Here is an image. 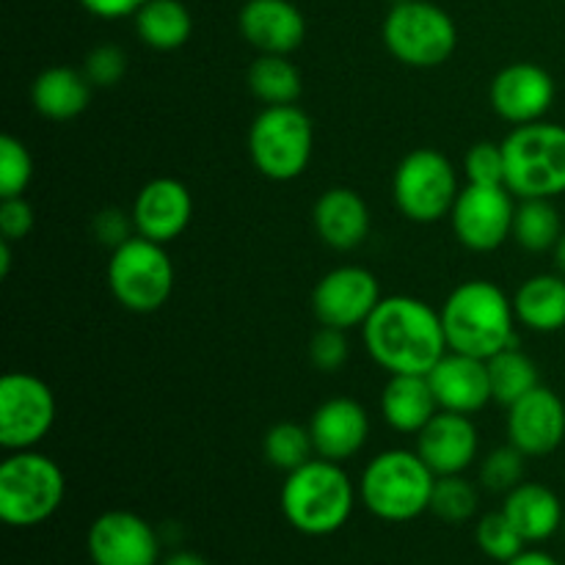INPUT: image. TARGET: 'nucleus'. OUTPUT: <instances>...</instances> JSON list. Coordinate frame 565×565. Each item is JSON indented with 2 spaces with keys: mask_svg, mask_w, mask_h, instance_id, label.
<instances>
[{
  "mask_svg": "<svg viewBox=\"0 0 565 565\" xmlns=\"http://www.w3.org/2000/svg\"><path fill=\"white\" fill-rule=\"evenodd\" d=\"M555 77L533 61H513L502 66L489 86L491 108L513 127L544 119L555 105Z\"/></svg>",
  "mask_w": 565,
  "mask_h": 565,
  "instance_id": "15",
  "label": "nucleus"
},
{
  "mask_svg": "<svg viewBox=\"0 0 565 565\" xmlns=\"http://www.w3.org/2000/svg\"><path fill=\"white\" fill-rule=\"evenodd\" d=\"M92 81L83 70L47 66L33 77L31 103L39 116L50 121L77 119L92 103Z\"/></svg>",
  "mask_w": 565,
  "mask_h": 565,
  "instance_id": "24",
  "label": "nucleus"
},
{
  "mask_svg": "<svg viewBox=\"0 0 565 565\" xmlns=\"http://www.w3.org/2000/svg\"><path fill=\"white\" fill-rule=\"evenodd\" d=\"M379 276L359 265H340L329 270L312 290V315L331 329H362L381 303Z\"/></svg>",
  "mask_w": 565,
  "mask_h": 565,
  "instance_id": "13",
  "label": "nucleus"
},
{
  "mask_svg": "<svg viewBox=\"0 0 565 565\" xmlns=\"http://www.w3.org/2000/svg\"><path fill=\"white\" fill-rule=\"evenodd\" d=\"M160 565H210L202 555L196 552H171Z\"/></svg>",
  "mask_w": 565,
  "mask_h": 565,
  "instance_id": "43",
  "label": "nucleus"
},
{
  "mask_svg": "<svg viewBox=\"0 0 565 565\" xmlns=\"http://www.w3.org/2000/svg\"><path fill=\"white\" fill-rule=\"evenodd\" d=\"M524 461H527V456L519 447H497L480 463V483L494 494H508L519 483H524Z\"/></svg>",
  "mask_w": 565,
  "mask_h": 565,
  "instance_id": "34",
  "label": "nucleus"
},
{
  "mask_svg": "<svg viewBox=\"0 0 565 565\" xmlns=\"http://www.w3.org/2000/svg\"><path fill=\"white\" fill-rule=\"evenodd\" d=\"M132 20L138 39L158 53L180 50L193 33L191 11L182 0H147Z\"/></svg>",
  "mask_w": 565,
  "mask_h": 565,
  "instance_id": "27",
  "label": "nucleus"
},
{
  "mask_svg": "<svg viewBox=\"0 0 565 565\" xmlns=\"http://www.w3.org/2000/svg\"><path fill=\"white\" fill-rule=\"evenodd\" d=\"M315 456L342 463L359 456L370 439V414L353 397H331L315 408L309 419Z\"/></svg>",
  "mask_w": 565,
  "mask_h": 565,
  "instance_id": "19",
  "label": "nucleus"
},
{
  "mask_svg": "<svg viewBox=\"0 0 565 565\" xmlns=\"http://www.w3.org/2000/svg\"><path fill=\"white\" fill-rule=\"evenodd\" d=\"M55 395L47 381L25 370L0 379V445L9 452L33 450L55 425Z\"/></svg>",
  "mask_w": 565,
  "mask_h": 565,
  "instance_id": "11",
  "label": "nucleus"
},
{
  "mask_svg": "<svg viewBox=\"0 0 565 565\" xmlns=\"http://www.w3.org/2000/svg\"><path fill=\"white\" fill-rule=\"evenodd\" d=\"M312 119L298 105H265L248 127V154L265 180H298L312 163Z\"/></svg>",
  "mask_w": 565,
  "mask_h": 565,
  "instance_id": "7",
  "label": "nucleus"
},
{
  "mask_svg": "<svg viewBox=\"0 0 565 565\" xmlns=\"http://www.w3.org/2000/svg\"><path fill=\"white\" fill-rule=\"evenodd\" d=\"M83 72L92 81V86L110 88L121 83L127 75V55L119 44H99V47L88 50L86 61H83Z\"/></svg>",
  "mask_w": 565,
  "mask_h": 565,
  "instance_id": "37",
  "label": "nucleus"
},
{
  "mask_svg": "<svg viewBox=\"0 0 565 565\" xmlns=\"http://www.w3.org/2000/svg\"><path fill=\"white\" fill-rule=\"evenodd\" d=\"M502 513L511 519L527 544H544L565 522L561 497L544 483H519L516 489L508 491Z\"/></svg>",
  "mask_w": 565,
  "mask_h": 565,
  "instance_id": "23",
  "label": "nucleus"
},
{
  "mask_svg": "<svg viewBox=\"0 0 565 565\" xmlns=\"http://www.w3.org/2000/svg\"><path fill=\"white\" fill-rule=\"evenodd\" d=\"M475 541H478L480 552L489 555L491 561L497 563H511L513 557L522 555L524 546H527V541L522 539V533L513 527L511 519H508L502 511L480 516L478 527H475Z\"/></svg>",
  "mask_w": 565,
  "mask_h": 565,
  "instance_id": "33",
  "label": "nucleus"
},
{
  "mask_svg": "<svg viewBox=\"0 0 565 565\" xmlns=\"http://www.w3.org/2000/svg\"><path fill=\"white\" fill-rule=\"evenodd\" d=\"M505 565H561V563H557L550 552L524 550L522 555H516L511 563H505Z\"/></svg>",
  "mask_w": 565,
  "mask_h": 565,
  "instance_id": "42",
  "label": "nucleus"
},
{
  "mask_svg": "<svg viewBox=\"0 0 565 565\" xmlns=\"http://www.w3.org/2000/svg\"><path fill=\"white\" fill-rule=\"evenodd\" d=\"M279 502L292 530L323 539L345 527L356 505V491L340 463L312 458L296 472H287Z\"/></svg>",
  "mask_w": 565,
  "mask_h": 565,
  "instance_id": "3",
  "label": "nucleus"
},
{
  "mask_svg": "<svg viewBox=\"0 0 565 565\" xmlns=\"http://www.w3.org/2000/svg\"><path fill=\"white\" fill-rule=\"evenodd\" d=\"M486 364H489L491 395H494V401L502 403V406H513V403L522 401L527 392L541 386L539 364H535L522 348H505V351L486 359Z\"/></svg>",
  "mask_w": 565,
  "mask_h": 565,
  "instance_id": "29",
  "label": "nucleus"
},
{
  "mask_svg": "<svg viewBox=\"0 0 565 565\" xmlns=\"http://www.w3.org/2000/svg\"><path fill=\"white\" fill-rule=\"evenodd\" d=\"M439 412L428 375H390L381 392V414L397 434L417 436Z\"/></svg>",
  "mask_w": 565,
  "mask_h": 565,
  "instance_id": "25",
  "label": "nucleus"
},
{
  "mask_svg": "<svg viewBox=\"0 0 565 565\" xmlns=\"http://www.w3.org/2000/svg\"><path fill=\"white\" fill-rule=\"evenodd\" d=\"M508 439L527 458L552 456L565 441L563 397L550 386H535L508 406Z\"/></svg>",
  "mask_w": 565,
  "mask_h": 565,
  "instance_id": "16",
  "label": "nucleus"
},
{
  "mask_svg": "<svg viewBox=\"0 0 565 565\" xmlns=\"http://www.w3.org/2000/svg\"><path fill=\"white\" fill-rule=\"evenodd\" d=\"M563 530H565V522H563Z\"/></svg>",
  "mask_w": 565,
  "mask_h": 565,
  "instance_id": "47",
  "label": "nucleus"
},
{
  "mask_svg": "<svg viewBox=\"0 0 565 565\" xmlns=\"http://www.w3.org/2000/svg\"><path fill=\"white\" fill-rule=\"evenodd\" d=\"M478 489L463 480V475H445V478H436L430 513L447 524H463L478 513Z\"/></svg>",
  "mask_w": 565,
  "mask_h": 565,
  "instance_id": "32",
  "label": "nucleus"
},
{
  "mask_svg": "<svg viewBox=\"0 0 565 565\" xmlns=\"http://www.w3.org/2000/svg\"><path fill=\"white\" fill-rule=\"evenodd\" d=\"M130 215L136 235L166 246L177 241L191 224L193 196L185 182L174 177H154L138 191Z\"/></svg>",
  "mask_w": 565,
  "mask_h": 565,
  "instance_id": "17",
  "label": "nucleus"
},
{
  "mask_svg": "<svg viewBox=\"0 0 565 565\" xmlns=\"http://www.w3.org/2000/svg\"><path fill=\"white\" fill-rule=\"evenodd\" d=\"M241 36L268 55H290L307 39V20L290 0H246L237 14Z\"/></svg>",
  "mask_w": 565,
  "mask_h": 565,
  "instance_id": "20",
  "label": "nucleus"
},
{
  "mask_svg": "<svg viewBox=\"0 0 565 565\" xmlns=\"http://www.w3.org/2000/svg\"><path fill=\"white\" fill-rule=\"evenodd\" d=\"M463 174L469 185H505V152L502 143L478 141L463 158Z\"/></svg>",
  "mask_w": 565,
  "mask_h": 565,
  "instance_id": "36",
  "label": "nucleus"
},
{
  "mask_svg": "<svg viewBox=\"0 0 565 565\" xmlns=\"http://www.w3.org/2000/svg\"><path fill=\"white\" fill-rule=\"evenodd\" d=\"M9 270H11V241H3V237H0V276H9Z\"/></svg>",
  "mask_w": 565,
  "mask_h": 565,
  "instance_id": "44",
  "label": "nucleus"
},
{
  "mask_svg": "<svg viewBox=\"0 0 565 565\" xmlns=\"http://www.w3.org/2000/svg\"><path fill=\"white\" fill-rule=\"evenodd\" d=\"M458 193L456 166L439 149H412L392 177L397 210L414 224H436L450 215Z\"/></svg>",
  "mask_w": 565,
  "mask_h": 565,
  "instance_id": "10",
  "label": "nucleus"
},
{
  "mask_svg": "<svg viewBox=\"0 0 565 565\" xmlns=\"http://www.w3.org/2000/svg\"><path fill=\"white\" fill-rule=\"evenodd\" d=\"M555 265H557V270H561V274L565 276V232H563L561 241H557V246H555Z\"/></svg>",
  "mask_w": 565,
  "mask_h": 565,
  "instance_id": "45",
  "label": "nucleus"
},
{
  "mask_svg": "<svg viewBox=\"0 0 565 565\" xmlns=\"http://www.w3.org/2000/svg\"><path fill=\"white\" fill-rule=\"evenodd\" d=\"M480 450L478 428L469 414L439 408L436 417L417 434V452L436 478L463 475L475 463Z\"/></svg>",
  "mask_w": 565,
  "mask_h": 565,
  "instance_id": "18",
  "label": "nucleus"
},
{
  "mask_svg": "<svg viewBox=\"0 0 565 565\" xmlns=\"http://www.w3.org/2000/svg\"><path fill=\"white\" fill-rule=\"evenodd\" d=\"M33 180V158L14 136L0 138V199L22 196Z\"/></svg>",
  "mask_w": 565,
  "mask_h": 565,
  "instance_id": "35",
  "label": "nucleus"
},
{
  "mask_svg": "<svg viewBox=\"0 0 565 565\" xmlns=\"http://www.w3.org/2000/svg\"><path fill=\"white\" fill-rule=\"evenodd\" d=\"M370 359L390 375H428L447 348L441 312L414 296H386L362 326Z\"/></svg>",
  "mask_w": 565,
  "mask_h": 565,
  "instance_id": "1",
  "label": "nucleus"
},
{
  "mask_svg": "<svg viewBox=\"0 0 565 565\" xmlns=\"http://www.w3.org/2000/svg\"><path fill=\"white\" fill-rule=\"evenodd\" d=\"M248 88L263 105H296L303 81L290 55L259 53L248 66Z\"/></svg>",
  "mask_w": 565,
  "mask_h": 565,
  "instance_id": "28",
  "label": "nucleus"
},
{
  "mask_svg": "<svg viewBox=\"0 0 565 565\" xmlns=\"http://www.w3.org/2000/svg\"><path fill=\"white\" fill-rule=\"evenodd\" d=\"M447 348L467 356L491 359L494 353L516 345V312L513 298L500 285L469 279L458 285L441 303Z\"/></svg>",
  "mask_w": 565,
  "mask_h": 565,
  "instance_id": "2",
  "label": "nucleus"
},
{
  "mask_svg": "<svg viewBox=\"0 0 565 565\" xmlns=\"http://www.w3.org/2000/svg\"><path fill=\"white\" fill-rule=\"evenodd\" d=\"M384 44L401 64L434 70L456 53L458 28L441 6L428 0H403L386 14Z\"/></svg>",
  "mask_w": 565,
  "mask_h": 565,
  "instance_id": "8",
  "label": "nucleus"
},
{
  "mask_svg": "<svg viewBox=\"0 0 565 565\" xmlns=\"http://www.w3.org/2000/svg\"><path fill=\"white\" fill-rule=\"evenodd\" d=\"M77 3L99 20H125V17H136V11L147 0H77Z\"/></svg>",
  "mask_w": 565,
  "mask_h": 565,
  "instance_id": "41",
  "label": "nucleus"
},
{
  "mask_svg": "<svg viewBox=\"0 0 565 565\" xmlns=\"http://www.w3.org/2000/svg\"><path fill=\"white\" fill-rule=\"evenodd\" d=\"M348 353L351 351H348L345 331L331 329V326H320L309 342V359L320 373H337V370L345 367Z\"/></svg>",
  "mask_w": 565,
  "mask_h": 565,
  "instance_id": "38",
  "label": "nucleus"
},
{
  "mask_svg": "<svg viewBox=\"0 0 565 565\" xmlns=\"http://www.w3.org/2000/svg\"><path fill=\"white\" fill-rule=\"evenodd\" d=\"M66 494L64 469L36 450H17L0 463V519L9 527H39Z\"/></svg>",
  "mask_w": 565,
  "mask_h": 565,
  "instance_id": "6",
  "label": "nucleus"
},
{
  "mask_svg": "<svg viewBox=\"0 0 565 565\" xmlns=\"http://www.w3.org/2000/svg\"><path fill=\"white\" fill-rule=\"evenodd\" d=\"M513 193L505 185H467L450 210L452 235L478 254L497 252L513 237Z\"/></svg>",
  "mask_w": 565,
  "mask_h": 565,
  "instance_id": "12",
  "label": "nucleus"
},
{
  "mask_svg": "<svg viewBox=\"0 0 565 565\" xmlns=\"http://www.w3.org/2000/svg\"><path fill=\"white\" fill-rule=\"evenodd\" d=\"M92 232H94V237L103 243V246L119 248L121 243L130 241L132 232H136V226H132L130 213H125V210H119V207H105L94 215Z\"/></svg>",
  "mask_w": 565,
  "mask_h": 565,
  "instance_id": "40",
  "label": "nucleus"
},
{
  "mask_svg": "<svg viewBox=\"0 0 565 565\" xmlns=\"http://www.w3.org/2000/svg\"><path fill=\"white\" fill-rule=\"evenodd\" d=\"M505 188L516 199H555L565 193V127L533 121L513 127L502 141Z\"/></svg>",
  "mask_w": 565,
  "mask_h": 565,
  "instance_id": "5",
  "label": "nucleus"
},
{
  "mask_svg": "<svg viewBox=\"0 0 565 565\" xmlns=\"http://www.w3.org/2000/svg\"><path fill=\"white\" fill-rule=\"evenodd\" d=\"M513 312L524 329L555 334L565 329V276L539 274L522 281L513 296Z\"/></svg>",
  "mask_w": 565,
  "mask_h": 565,
  "instance_id": "26",
  "label": "nucleus"
},
{
  "mask_svg": "<svg viewBox=\"0 0 565 565\" xmlns=\"http://www.w3.org/2000/svg\"><path fill=\"white\" fill-rule=\"evenodd\" d=\"M33 207L25 202V196L0 199V237L3 241H25L33 230Z\"/></svg>",
  "mask_w": 565,
  "mask_h": 565,
  "instance_id": "39",
  "label": "nucleus"
},
{
  "mask_svg": "<svg viewBox=\"0 0 565 565\" xmlns=\"http://www.w3.org/2000/svg\"><path fill=\"white\" fill-rule=\"evenodd\" d=\"M88 557L94 565H158L160 535L132 511H105L88 527Z\"/></svg>",
  "mask_w": 565,
  "mask_h": 565,
  "instance_id": "14",
  "label": "nucleus"
},
{
  "mask_svg": "<svg viewBox=\"0 0 565 565\" xmlns=\"http://www.w3.org/2000/svg\"><path fill=\"white\" fill-rule=\"evenodd\" d=\"M390 3H392V6H395V3H403V0H390Z\"/></svg>",
  "mask_w": 565,
  "mask_h": 565,
  "instance_id": "46",
  "label": "nucleus"
},
{
  "mask_svg": "<svg viewBox=\"0 0 565 565\" xmlns=\"http://www.w3.org/2000/svg\"><path fill=\"white\" fill-rule=\"evenodd\" d=\"M312 224L320 241L334 252H353L370 237V207L353 188H329L312 210Z\"/></svg>",
  "mask_w": 565,
  "mask_h": 565,
  "instance_id": "22",
  "label": "nucleus"
},
{
  "mask_svg": "<svg viewBox=\"0 0 565 565\" xmlns=\"http://www.w3.org/2000/svg\"><path fill=\"white\" fill-rule=\"evenodd\" d=\"M265 461L281 472H296L298 467L315 458V445L309 428L298 423H276L263 436Z\"/></svg>",
  "mask_w": 565,
  "mask_h": 565,
  "instance_id": "31",
  "label": "nucleus"
},
{
  "mask_svg": "<svg viewBox=\"0 0 565 565\" xmlns=\"http://www.w3.org/2000/svg\"><path fill=\"white\" fill-rule=\"evenodd\" d=\"M436 475L417 450H384L364 467L359 500L381 522L406 524L430 511Z\"/></svg>",
  "mask_w": 565,
  "mask_h": 565,
  "instance_id": "4",
  "label": "nucleus"
},
{
  "mask_svg": "<svg viewBox=\"0 0 565 565\" xmlns=\"http://www.w3.org/2000/svg\"><path fill=\"white\" fill-rule=\"evenodd\" d=\"M563 221L552 199H522L513 215V241L530 254L555 252Z\"/></svg>",
  "mask_w": 565,
  "mask_h": 565,
  "instance_id": "30",
  "label": "nucleus"
},
{
  "mask_svg": "<svg viewBox=\"0 0 565 565\" xmlns=\"http://www.w3.org/2000/svg\"><path fill=\"white\" fill-rule=\"evenodd\" d=\"M174 263L160 243L132 235L110 252L108 287L127 312H158L174 292Z\"/></svg>",
  "mask_w": 565,
  "mask_h": 565,
  "instance_id": "9",
  "label": "nucleus"
},
{
  "mask_svg": "<svg viewBox=\"0 0 565 565\" xmlns=\"http://www.w3.org/2000/svg\"><path fill=\"white\" fill-rule=\"evenodd\" d=\"M430 390L436 403L445 412L478 414L494 401L489 381V364L486 359L467 356V353L447 351L434 370L428 373Z\"/></svg>",
  "mask_w": 565,
  "mask_h": 565,
  "instance_id": "21",
  "label": "nucleus"
}]
</instances>
